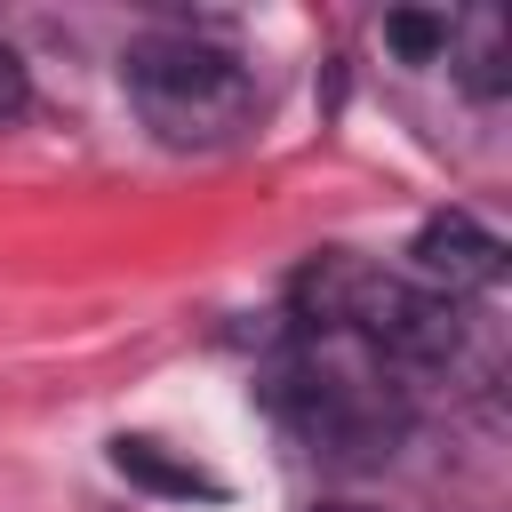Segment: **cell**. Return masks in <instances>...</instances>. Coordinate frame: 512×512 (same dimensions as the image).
<instances>
[{"instance_id": "cell-6", "label": "cell", "mask_w": 512, "mask_h": 512, "mask_svg": "<svg viewBox=\"0 0 512 512\" xmlns=\"http://www.w3.org/2000/svg\"><path fill=\"white\" fill-rule=\"evenodd\" d=\"M384 40H392L408 64H432V56L456 40V24H448V16H384Z\"/></svg>"}, {"instance_id": "cell-1", "label": "cell", "mask_w": 512, "mask_h": 512, "mask_svg": "<svg viewBox=\"0 0 512 512\" xmlns=\"http://www.w3.org/2000/svg\"><path fill=\"white\" fill-rule=\"evenodd\" d=\"M264 400L296 440H312V456H344V464L392 456V440L408 424L392 368L368 344L328 336V328H296V344L264 368Z\"/></svg>"}, {"instance_id": "cell-4", "label": "cell", "mask_w": 512, "mask_h": 512, "mask_svg": "<svg viewBox=\"0 0 512 512\" xmlns=\"http://www.w3.org/2000/svg\"><path fill=\"white\" fill-rule=\"evenodd\" d=\"M416 288H432V296H480V288H496L504 280V240L480 224V216H464V208H448V216H432L424 232H416Z\"/></svg>"}, {"instance_id": "cell-2", "label": "cell", "mask_w": 512, "mask_h": 512, "mask_svg": "<svg viewBox=\"0 0 512 512\" xmlns=\"http://www.w3.org/2000/svg\"><path fill=\"white\" fill-rule=\"evenodd\" d=\"M296 328H328L368 344L384 368H440L464 344V312L384 264L360 256H312L296 272Z\"/></svg>"}, {"instance_id": "cell-3", "label": "cell", "mask_w": 512, "mask_h": 512, "mask_svg": "<svg viewBox=\"0 0 512 512\" xmlns=\"http://www.w3.org/2000/svg\"><path fill=\"white\" fill-rule=\"evenodd\" d=\"M128 104L144 128L176 152H216L256 120V72L240 48L200 40V32H152L128 48Z\"/></svg>"}, {"instance_id": "cell-5", "label": "cell", "mask_w": 512, "mask_h": 512, "mask_svg": "<svg viewBox=\"0 0 512 512\" xmlns=\"http://www.w3.org/2000/svg\"><path fill=\"white\" fill-rule=\"evenodd\" d=\"M112 472L128 480V488H144V496H168V504H216L224 496V480L216 472H200L192 456H176V448H160V440H144V432H120L112 440Z\"/></svg>"}, {"instance_id": "cell-8", "label": "cell", "mask_w": 512, "mask_h": 512, "mask_svg": "<svg viewBox=\"0 0 512 512\" xmlns=\"http://www.w3.org/2000/svg\"><path fill=\"white\" fill-rule=\"evenodd\" d=\"M328 512H368V504H328Z\"/></svg>"}, {"instance_id": "cell-7", "label": "cell", "mask_w": 512, "mask_h": 512, "mask_svg": "<svg viewBox=\"0 0 512 512\" xmlns=\"http://www.w3.org/2000/svg\"><path fill=\"white\" fill-rule=\"evenodd\" d=\"M24 96H32V80H24V64H16V48L0 40V120H16V112H24Z\"/></svg>"}]
</instances>
